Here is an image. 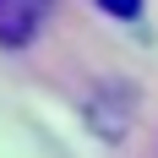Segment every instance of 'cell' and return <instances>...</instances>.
<instances>
[{
    "label": "cell",
    "instance_id": "cell-1",
    "mask_svg": "<svg viewBox=\"0 0 158 158\" xmlns=\"http://www.w3.org/2000/svg\"><path fill=\"white\" fill-rule=\"evenodd\" d=\"M55 0H0V49H27Z\"/></svg>",
    "mask_w": 158,
    "mask_h": 158
},
{
    "label": "cell",
    "instance_id": "cell-2",
    "mask_svg": "<svg viewBox=\"0 0 158 158\" xmlns=\"http://www.w3.org/2000/svg\"><path fill=\"white\" fill-rule=\"evenodd\" d=\"M98 6L109 16H120V22H136V16H142V0H98Z\"/></svg>",
    "mask_w": 158,
    "mask_h": 158
}]
</instances>
